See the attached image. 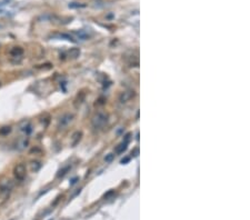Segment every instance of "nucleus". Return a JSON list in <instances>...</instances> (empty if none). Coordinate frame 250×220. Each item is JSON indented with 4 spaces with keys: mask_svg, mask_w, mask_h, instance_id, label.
<instances>
[{
    "mask_svg": "<svg viewBox=\"0 0 250 220\" xmlns=\"http://www.w3.org/2000/svg\"><path fill=\"white\" fill-rule=\"evenodd\" d=\"M12 187H13V182L10 179H4L0 181V196L4 200L8 198Z\"/></svg>",
    "mask_w": 250,
    "mask_h": 220,
    "instance_id": "nucleus-1",
    "label": "nucleus"
},
{
    "mask_svg": "<svg viewBox=\"0 0 250 220\" xmlns=\"http://www.w3.org/2000/svg\"><path fill=\"white\" fill-rule=\"evenodd\" d=\"M91 123H92V127L96 128V129H100L102 127L105 126L107 123V114H102V112H98L92 117L91 119Z\"/></svg>",
    "mask_w": 250,
    "mask_h": 220,
    "instance_id": "nucleus-2",
    "label": "nucleus"
},
{
    "mask_svg": "<svg viewBox=\"0 0 250 220\" xmlns=\"http://www.w3.org/2000/svg\"><path fill=\"white\" fill-rule=\"evenodd\" d=\"M13 176L18 181H22L27 176V168L25 164H18L13 168Z\"/></svg>",
    "mask_w": 250,
    "mask_h": 220,
    "instance_id": "nucleus-3",
    "label": "nucleus"
},
{
    "mask_svg": "<svg viewBox=\"0 0 250 220\" xmlns=\"http://www.w3.org/2000/svg\"><path fill=\"white\" fill-rule=\"evenodd\" d=\"M72 119H74V116H72V114H63L58 121V129L61 130V129L67 128V127L69 126V123L72 121Z\"/></svg>",
    "mask_w": 250,
    "mask_h": 220,
    "instance_id": "nucleus-4",
    "label": "nucleus"
},
{
    "mask_svg": "<svg viewBox=\"0 0 250 220\" xmlns=\"http://www.w3.org/2000/svg\"><path fill=\"white\" fill-rule=\"evenodd\" d=\"M133 97V91H125V92H122V94H120V97H119V100H120V102H127L129 101L130 99Z\"/></svg>",
    "mask_w": 250,
    "mask_h": 220,
    "instance_id": "nucleus-5",
    "label": "nucleus"
},
{
    "mask_svg": "<svg viewBox=\"0 0 250 220\" xmlns=\"http://www.w3.org/2000/svg\"><path fill=\"white\" fill-rule=\"evenodd\" d=\"M19 129L21 131H25V132H29L31 130V126H30V122L24 120L22 122H20L19 125Z\"/></svg>",
    "mask_w": 250,
    "mask_h": 220,
    "instance_id": "nucleus-6",
    "label": "nucleus"
},
{
    "mask_svg": "<svg viewBox=\"0 0 250 220\" xmlns=\"http://www.w3.org/2000/svg\"><path fill=\"white\" fill-rule=\"evenodd\" d=\"M22 54H24V49L20 47H15L10 50V55H11L12 57H20Z\"/></svg>",
    "mask_w": 250,
    "mask_h": 220,
    "instance_id": "nucleus-7",
    "label": "nucleus"
},
{
    "mask_svg": "<svg viewBox=\"0 0 250 220\" xmlns=\"http://www.w3.org/2000/svg\"><path fill=\"white\" fill-rule=\"evenodd\" d=\"M79 55H80V50H79L78 48H72V49H70V50L68 51V56L70 58H72V59L79 57Z\"/></svg>",
    "mask_w": 250,
    "mask_h": 220,
    "instance_id": "nucleus-8",
    "label": "nucleus"
},
{
    "mask_svg": "<svg viewBox=\"0 0 250 220\" xmlns=\"http://www.w3.org/2000/svg\"><path fill=\"white\" fill-rule=\"evenodd\" d=\"M80 138H81V132H74L72 138H71V145L72 146L77 145L79 142V140H80Z\"/></svg>",
    "mask_w": 250,
    "mask_h": 220,
    "instance_id": "nucleus-9",
    "label": "nucleus"
},
{
    "mask_svg": "<svg viewBox=\"0 0 250 220\" xmlns=\"http://www.w3.org/2000/svg\"><path fill=\"white\" fill-rule=\"evenodd\" d=\"M10 131H11V128H10V127H2V128L0 129V135H1V136H6V135H8Z\"/></svg>",
    "mask_w": 250,
    "mask_h": 220,
    "instance_id": "nucleus-10",
    "label": "nucleus"
},
{
    "mask_svg": "<svg viewBox=\"0 0 250 220\" xmlns=\"http://www.w3.org/2000/svg\"><path fill=\"white\" fill-rule=\"evenodd\" d=\"M41 167V165H40L38 161H33V162H31V169L32 171H38L39 170V168Z\"/></svg>",
    "mask_w": 250,
    "mask_h": 220,
    "instance_id": "nucleus-11",
    "label": "nucleus"
},
{
    "mask_svg": "<svg viewBox=\"0 0 250 220\" xmlns=\"http://www.w3.org/2000/svg\"><path fill=\"white\" fill-rule=\"evenodd\" d=\"M67 170H69V167H66V168H65V169H62V170H60V171H59V173L58 175H57V177H62L63 175H65V173H66V171Z\"/></svg>",
    "mask_w": 250,
    "mask_h": 220,
    "instance_id": "nucleus-12",
    "label": "nucleus"
},
{
    "mask_svg": "<svg viewBox=\"0 0 250 220\" xmlns=\"http://www.w3.org/2000/svg\"><path fill=\"white\" fill-rule=\"evenodd\" d=\"M126 149V143H122V145H120V147L119 148H117V152H121V151H124V150Z\"/></svg>",
    "mask_w": 250,
    "mask_h": 220,
    "instance_id": "nucleus-13",
    "label": "nucleus"
},
{
    "mask_svg": "<svg viewBox=\"0 0 250 220\" xmlns=\"http://www.w3.org/2000/svg\"><path fill=\"white\" fill-rule=\"evenodd\" d=\"M113 156H115L113 153H110L108 157H106V161H110V160H111V159L113 158Z\"/></svg>",
    "mask_w": 250,
    "mask_h": 220,
    "instance_id": "nucleus-14",
    "label": "nucleus"
}]
</instances>
